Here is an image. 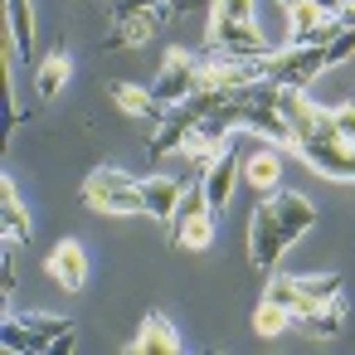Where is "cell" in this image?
Returning <instances> with one entry per match:
<instances>
[{
    "label": "cell",
    "instance_id": "obj_1",
    "mask_svg": "<svg viewBox=\"0 0 355 355\" xmlns=\"http://www.w3.org/2000/svg\"><path fill=\"white\" fill-rule=\"evenodd\" d=\"M0 345L15 350V355H69L78 345V331L69 316L54 311H0Z\"/></svg>",
    "mask_w": 355,
    "mask_h": 355
},
{
    "label": "cell",
    "instance_id": "obj_2",
    "mask_svg": "<svg viewBox=\"0 0 355 355\" xmlns=\"http://www.w3.org/2000/svg\"><path fill=\"white\" fill-rule=\"evenodd\" d=\"M83 205L93 214H146L141 180H132L122 166H98L83 180Z\"/></svg>",
    "mask_w": 355,
    "mask_h": 355
},
{
    "label": "cell",
    "instance_id": "obj_3",
    "mask_svg": "<svg viewBox=\"0 0 355 355\" xmlns=\"http://www.w3.org/2000/svg\"><path fill=\"white\" fill-rule=\"evenodd\" d=\"M292 243H297V239L287 234V224H282V214H277V200L263 195V200L253 205V219H248V263H253L258 272H277V263H282V253H287Z\"/></svg>",
    "mask_w": 355,
    "mask_h": 355
},
{
    "label": "cell",
    "instance_id": "obj_4",
    "mask_svg": "<svg viewBox=\"0 0 355 355\" xmlns=\"http://www.w3.org/2000/svg\"><path fill=\"white\" fill-rule=\"evenodd\" d=\"M326 73V49L321 44H282L268 54V78L272 83H292V88H311Z\"/></svg>",
    "mask_w": 355,
    "mask_h": 355
},
{
    "label": "cell",
    "instance_id": "obj_5",
    "mask_svg": "<svg viewBox=\"0 0 355 355\" xmlns=\"http://www.w3.org/2000/svg\"><path fill=\"white\" fill-rule=\"evenodd\" d=\"M277 112L287 117V127L306 141V137H336L331 127V107H321L306 88H292V83H277Z\"/></svg>",
    "mask_w": 355,
    "mask_h": 355
},
{
    "label": "cell",
    "instance_id": "obj_6",
    "mask_svg": "<svg viewBox=\"0 0 355 355\" xmlns=\"http://www.w3.org/2000/svg\"><path fill=\"white\" fill-rule=\"evenodd\" d=\"M205 122V112L185 98V103H175V107H166V117L156 122V132H151V141H146V156L151 161H166V156H180L185 151V141L195 137V127Z\"/></svg>",
    "mask_w": 355,
    "mask_h": 355
},
{
    "label": "cell",
    "instance_id": "obj_7",
    "mask_svg": "<svg viewBox=\"0 0 355 355\" xmlns=\"http://www.w3.org/2000/svg\"><path fill=\"white\" fill-rule=\"evenodd\" d=\"M297 156H302L316 175L355 185V146H350V141H340V137H306V141L297 146Z\"/></svg>",
    "mask_w": 355,
    "mask_h": 355
},
{
    "label": "cell",
    "instance_id": "obj_8",
    "mask_svg": "<svg viewBox=\"0 0 355 355\" xmlns=\"http://www.w3.org/2000/svg\"><path fill=\"white\" fill-rule=\"evenodd\" d=\"M166 20H175V10L166 6V0H156V6H146V10H132V15H112L107 49H137L146 40H156Z\"/></svg>",
    "mask_w": 355,
    "mask_h": 355
},
{
    "label": "cell",
    "instance_id": "obj_9",
    "mask_svg": "<svg viewBox=\"0 0 355 355\" xmlns=\"http://www.w3.org/2000/svg\"><path fill=\"white\" fill-rule=\"evenodd\" d=\"M205 49H219V54H248V59L272 54V44L263 40L258 20H209V30H205Z\"/></svg>",
    "mask_w": 355,
    "mask_h": 355
},
{
    "label": "cell",
    "instance_id": "obj_10",
    "mask_svg": "<svg viewBox=\"0 0 355 355\" xmlns=\"http://www.w3.org/2000/svg\"><path fill=\"white\" fill-rule=\"evenodd\" d=\"M195 69H200V54L166 49V59H161V73H156V83H151V98H156L161 107H175V103H185V98L195 93Z\"/></svg>",
    "mask_w": 355,
    "mask_h": 355
},
{
    "label": "cell",
    "instance_id": "obj_11",
    "mask_svg": "<svg viewBox=\"0 0 355 355\" xmlns=\"http://www.w3.org/2000/svg\"><path fill=\"white\" fill-rule=\"evenodd\" d=\"M44 272H49V282L59 292H83L88 287V253H83V243L78 239H59L49 248V258H44Z\"/></svg>",
    "mask_w": 355,
    "mask_h": 355
},
{
    "label": "cell",
    "instance_id": "obj_12",
    "mask_svg": "<svg viewBox=\"0 0 355 355\" xmlns=\"http://www.w3.org/2000/svg\"><path fill=\"white\" fill-rule=\"evenodd\" d=\"M243 132H253L258 141H272V146H282V151H292V156H297V146H302V137H297V132L287 127V117L277 112V93L248 103V122H243Z\"/></svg>",
    "mask_w": 355,
    "mask_h": 355
},
{
    "label": "cell",
    "instance_id": "obj_13",
    "mask_svg": "<svg viewBox=\"0 0 355 355\" xmlns=\"http://www.w3.org/2000/svg\"><path fill=\"white\" fill-rule=\"evenodd\" d=\"M239 175H243V161H239V151H234V141L209 161V166H200V185H205V200H209V209H224L229 200H234V185H239Z\"/></svg>",
    "mask_w": 355,
    "mask_h": 355
},
{
    "label": "cell",
    "instance_id": "obj_14",
    "mask_svg": "<svg viewBox=\"0 0 355 355\" xmlns=\"http://www.w3.org/2000/svg\"><path fill=\"white\" fill-rule=\"evenodd\" d=\"M331 30H336V15H326L316 0L287 6V44H326Z\"/></svg>",
    "mask_w": 355,
    "mask_h": 355
},
{
    "label": "cell",
    "instance_id": "obj_15",
    "mask_svg": "<svg viewBox=\"0 0 355 355\" xmlns=\"http://www.w3.org/2000/svg\"><path fill=\"white\" fill-rule=\"evenodd\" d=\"M297 331L306 340H336L345 331V292H336L331 302H316V306L297 311Z\"/></svg>",
    "mask_w": 355,
    "mask_h": 355
},
{
    "label": "cell",
    "instance_id": "obj_16",
    "mask_svg": "<svg viewBox=\"0 0 355 355\" xmlns=\"http://www.w3.org/2000/svg\"><path fill=\"white\" fill-rule=\"evenodd\" d=\"M243 180H248L258 195H272V190H282V146L263 141L258 151H248V156H243Z\"/></svg>",
    "mask_w": 355,
    "mask_h": 355
},
{
    "label": "cell",
    "instance_id": "obj_17",
    "mask_svg": "<svg viewBox=\"0 0 355 355\" xmlns=\"http://www.w3.org/2000/svg\"><path fill=\"white\" fill-rule=\"evenodd\" d=\"M132 355H180V331L171 326L166 311H146V321L132 340Z\"/></svg>",
    "mask_w": 355,
    "mask_h": 355
},
{
    "label": "cell",
    "instance_id": "obj_18",
    "mask_svg": "<svg viewBox=\"0 0 355 355\" xmlns=\"http://www.w3.org/2000/svg\"><path fill=\"white\" fill-rule=\"evenodd\" d=\"M69 73H73V54H69V44L59 40V44L44 54V64L35 69V93H40V103H54V98L69 88Z\"/></svg>",
    "mask_w": 355,
    "mask_h": 355
},
{
    "label": "cell",
    "instance_id": "obj_19",
    "mask_svg": "<svg viewBox=\"0 0 355 355\" xmlns=\"http://www.w3.org/2000/svg\"><path fill=\"white\" fill-rule=\"evenodd\" d=\"M180 195H185V180L180 175H146L141 180V200H146V214L166 229L171 224V214H175V205H180Z\"/></svg>",
    "mask_w": 355,
    "mask_h": 355
},
{
    "label": "cell",
    "instance_id": "obj_20",
    "mask_svg": "<svg viewBox=\"0 0 355 355\" xmlns=\"http://www.w3.org/2000/svg\"><path fill=\"white\" fill-rule=\"evenodd\" d=\"M0 224H6L10 243H30V234H35V219H30V209H25V200H20L10 175H0Z\"/></svg>",
    "mask_w": 355,
    "mask_h": 355
},
{
    "label": "cell",
    "instance_id": "obj_21",
    "mask_svg": "<svg viewBox=\"0 0 355 355\" xmlns=\"http://www.w3.org/2000/svg\"><path fill=\"white\" fill-rule=\"evenodd\" d=\"M107 93H112V103H117L127 117H137V122H146V127H156V122L166 117V107L151 98V88H137V83H107Z\"/></svg>",
    "mask_w": 355,
    "mask_h": 355
},
{
    "label": "cell",
    "instance_id": "obj_22",
    "mask_svg": "<svg viewBox=\"0 0 355 355\" xmlns=\"http://www.w3.org/2000/svg\"><path fill=\"white\" fill-rule=\"evenodd\" d=\"M272 200H277V214H282V224H287L292 239H302L306 229H316V205L302 190H272Z\"/></svg>",
    "mask_w": 355,
    "mask_h": 355
},
{
    "label": "cell",
    "instance_id": "obj_23",
    "mask_svg": "<svg viewBox=\"0 0 355 355\" xmlns=\"http://www.w3.org/2000/svg\"><path fill=\"white\" fill-rule=\"evenodd\" d=\"M6 35H10L20 59L35 54V10H30V0H6Z\"/></svg>",
    "mask_w": 355,
    "mask_h": 355
},
{
    "label": "cell",
    "instance_id": "obj_24",
    "mask_svg": "<svg viewBox=\"0 0 355 355\" xmlns=\"http://www.w3.org/2000/svg\"><path fill=\"white\" fill-rule=\"evenodd\" d=\"M214 209H205V214H195V219H185L175 234H171V243H180V248H190V253H205L209 243H214Z\"/></svg>",
    "mask_w": 355,
    "mask_h": 355
},
{
    "label": "cell",
    "instance_id": "obj_25",
    "mask_svg": "<svg viewBox=\"0 0 355 355\" xmlns=\"http://www.w3.org/2000/svg\"><path fill=\"white\" fill-rule=\"evenodd\" d=\"M297 326V311H287V306H277V302H258V311H253V331L263 336V340H277L282 331H292Z\"/></svg>",
    "mask_w": 355,
    "mask_h": 355
},
{
    "label": "cell",
    "instance_id": "obj_26",
    "mask_svg": "<svg viewBox=\"0 0 355 355\" xmlns=\"http://www.w3.org/2000/svg\"><path fill=\"white\" fill-rule=\"evenodd\" d=\"M297 287H302V311H306V306L331 302L340 292V272H306V277H297Z\"/></svg>",
    "mask_w": 355,
    "mask_h": 355
},
{
    "label": "cell",
    "instance_id": "obj_27",
    "mask_svg": "<svg viewBox=\"0 0 355 355\" xmlns=\"http://www.w3.org/2000/svg\"><path fill=\"white\" fill-rule=\"evenodd\" d=\"M205 209H209V200H205V185H200V171H195V180L185 185V195H180V205H175V214H171L166 234H175L185 219H195V214H205Z\"/></svg>",
    "mask_w": 355,
    "mask_h": 355
},
{
    "label": "cell",
    "instance_id": "obj_28",
    "mask_svg": "<svg viewBox=\"0 0 355 355\" xmlns=\"http://www.w3.org/2000/svg\"><path fill=\"white\" fill-rule=\"evenodd\" d=\"M263 302H277L287 311H302V287L297 277H282V272H268V287H263Z\"/></svg>",
    "mask_w": 355,
    "mask_h": 355
},
{
    "label": "cell",
    "instance_id": "obj_29",
    "mask_svg": "<svg viewBox=\"0 0 355 355\" xmlns=\"http://www.w3.org/2000/svg\"><path fill=\"white\" fill-rule=\"evenodd\" d=\"M321 49H326V69L355 59V25H340V20H336V30H331V40H326Z\"/></svg>",
    "mask_w": 355,
    "mask_h": 355
},
{
    "label": "cell",
    "instance_id": "obj_30",
    "mask_svg": "<svg viewBox=\"0 0 355 355\" xmlns=\"http://www.w3.org/2000/svg\"><path fill=\"white\" fill-rule=\"evenodd\" d=\"M258 15V0H214L209 20H253Z\"/></svg>",
    "mask_w": 355,
    "mask_h": 355
},
{
    "label": "cell",
    "instance_id": "obj_31",
    "mask_svg": "<svg viewBox=\"0 0 355 355\" xmlns=\"http://www.w3.org/2000/svg\"><path fill=\"white\" fill-rule=\"evenodd\" d=\"M331 127H336V137H340V141H350V146H355V103L331 107Z\"/></svg>",
    "mask_w": 355,
    "mask_h": 355
},
{
    "label": "cell",
    "instance_id": "obj_32",
    "mask_svg": "<svg viewBox=\"0 0 355 355\" xmlns=\"http://www.w3.org/2000/svg\"><path fill=\"white\" fill-rule=\"evenodd\" d=\"M166 6H171L175 15H209L214 0H166Z\"/></svg>",
    "mask_w": 355,
    "mask_h": 355
},
{
    "label": "cell",
    "instance_id": "obj_33",
    "mask_svg": "<svg viewBox=\"0 0 355 355\" xmlns=\"http://www.w3.org/2000/svg\"><path fill=\"white\" fill-rule=\"evenodd\" d=\"M316 6H321L326 15H340V10H345V0H316Z\"/></svg>",
    "mask_w": 355,
    "mask_h": 355
}]
</instances>
